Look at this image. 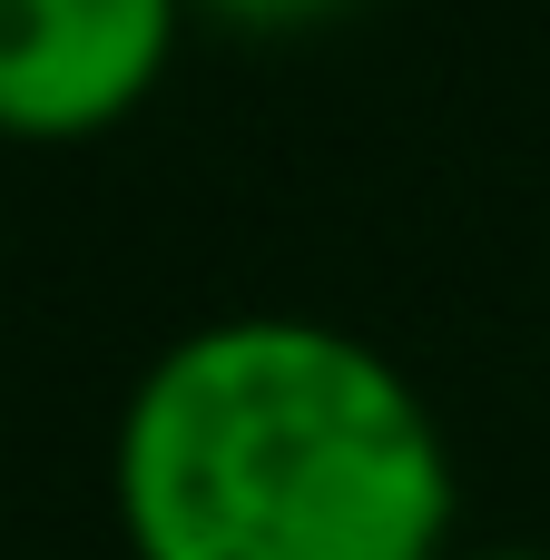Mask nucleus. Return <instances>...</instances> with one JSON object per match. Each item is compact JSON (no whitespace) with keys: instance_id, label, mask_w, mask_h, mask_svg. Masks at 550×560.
Here are the masks:
<instances>
[{"instance_id":"f257e3e1","label":"nucleus","mask_w":550,"mask_h":560,"mask_svg":"<svg viewBox=\"0 0 550 560\" xmlns=\"http://www.w3.org/2000/svg\"><path fill=\"white\" fill-rule=\"evenodd\" d=\"M128 560H443L463 472L423 384L325 315L157 345L108 433Z\"/></svg>"},{"instance_id":"20e7f679","label":"nucleus","mask_w":550,"mask_h":560,"mask_svg":"<svg viewBox=\"0 0 550 560\" xmlns=\"http://www.w3.org/2000/svg\"><path fill=\"white\" fill-rule=\"evenodd\" d=\"M443 560H550V551H531V541H453Z\"/></svg>"},{"instance_id":"7ed1b4c3","label":"nucleus","mask_w":550,"mask_h":560,"mask_svg":"<svg viewBox=\"0 0 550 560\" xmlns=\"http://www.w3.org/2000/svg\"><path fill=\"white\" fill-rule=\"evenodd\" d=\"M354 10L364 0H187V20H217L236 39H305V30H335Z\"/></svg>"},{"instance_id":"f03ea898","label":"nucleus","mask_w":550,"mask_h":560,"mask_svg":"<svg viewBox=\"0 0 550 560\" xmlns=\"http://www.w3.org/2000/svg\"><path fill=\"white\" fill-rule=\"evenodd\" d=\"M187 0H0V138L79 148L138 118L177 59Z\"/></svg>"}]
</instances>
